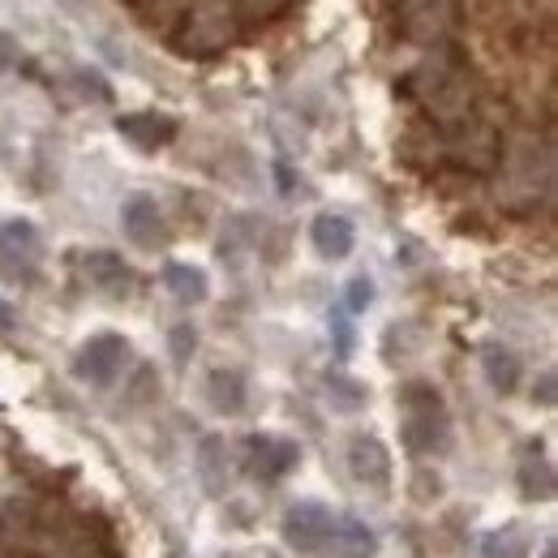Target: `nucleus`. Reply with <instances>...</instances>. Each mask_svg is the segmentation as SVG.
Masks as SVG:
<instances>
[{
  "mask_svg": "<svg viewBox=\"0 0 558 558\" xmlns=\"http://www.w3.org/2000/svg\"><path fill=\"white\" fill-rule=\"evenodd\" d=\"M542 558H558V555H555V546H546V550H542Z\"/></svg>",
  "mask_w": 558,
  "mask_h": 558,
  "instance_id": "a878e982",
  "label": "nucleus"
},
{
  "mask_svg": "<svg viewBox=\"0 0 558 558\" xmlns=\"http://www.w3.org/2000/svg\"><path fill=\"white\" fill-rule=\"evenodd\" d=\"M331 550L340 558H374L378 542H374V533L361 520H344V524L331 529Z\"/></svg>",
  "mask_w": 558,
  "mask_h": 558,
  "instance_id": "ddd939ff",
  "label": "nucleus"
},
{
  "mask_svg": "<svg viewBox=\"0 0 558 558\" xmlns=\"http://www.w3.org/2000/svg\"><path fill=\"white\" fill-rule=\"evenodd\" d=\"M451 26V0H400V31L413 44H434Z\"/></svg>",
  "mask_w": 558,
  "mask_h": 558,
  "instance_id": "423d86ee",
  "label": "nucleus"
},
{
  "mask_svg": "<svg viewBox=\"0 0 558 558\" xmlns=\"http://www.w3.org/2000/svg\"><path fill=\"white\" fill-rule=\"evenodd\" d=\"M121 219H125L130 241L142 245V250H155V245L163 241V215H159V207H155L146 194H134V198L121 207Z\"/></svg>",
  "mask_w": 558,
  "mask_h": 558,
  "instance_id": "1a4fd4ad",
  "label": "nucleus"
},
{
  "mask_svg": "<svg viewBox=\"0 0 558 558\" xmlns=\"http://www.w3.org/2000/svg\"><path fill=\"white\" fill-rule=\"evenodd\" d=\"M533 400H537V404H546V409L555 404V374H542V387L533 391Z\"/></svg>",
  "mask_w": 558,
  "mask_h": 558,
  "instance_id": "b1692460",
  "label": "nucleus"
},
{
  "mask_svg": "<svg viewBox=\"0 0 558 558\" xmlns=\"http://www.w3.org/2000/svg\"><path fill=\"white\" fill-rule=\"evenodd\" d=\"M236 26H241V0H190L181 26L172 31V48L181 57L207 61L236 39Z\"/></svg>",
  "mask_w": 558,
  "mask_h": 558,
  "instance_id": "f257e3e1",
  "label": "nucleus"
},
{
  "mask_svg": "<svg viewBox=\"0 0 558 558\" xmlns=\"http://www.w3.org/2000/svg\"><path fill=\"white\" fill-rule=\"evenodd\" d=\"M35 250H39V236H35V228L26 219H17V223L4 228V236H0V263H13V258L31 263Z\"/></svg>",
  "mask_w": 558,
  "mask_h": 558,
  "instance_id": "dca6fc26",
  "label": "nucleus"
},
{
  "mask_svg": "<svg viewBox=\"0 0 558 558\" xmlns=\"http://www.w3.org/2000/svg\"><path fill=\"white\" fill-rule=\"evenodd\" d=\"M349 469L356 477V486L374 489V494L391 489V451L374 434H356L349 442Z\"/></svg>",
  "mask_w": 558,
  "mask_h": 558,
  "instance_id": "39448f33",
  "label": "nucleus"
},
{
  "mask_svg": "<svg viewBox=\"0 0 558 558\" xmlns=\"http://www.w3.org/2000/svg\"><path fill=\"white\" fill-rule=\"evenodd\" d=\"M125 356H130V344L121 336H95L90 344H82L77 352V378L95 383V387H112L117 374L125 369Z\"/></svg>",
  "mask_w": 558,
  "mask_h": 558,
  "instance_id": "20e7f679",
  "label": "nucleus"
},
{
  "mask_svg": "<svg viewBox=\"0 0 558 558\" xmlns=\"http://www.w3.org/2000/svg\"><path fill=\"white\" fill-rule=\"evenodd\" d=\"M125 4H134V9H150V4H159V0H125Z\"/></svg>",
  "mask_w": 558,
  "mask_h": 558,
  "instance_id": "393cba45",
  "label": "nucleus"
},
{
  "mask_svg": "<svg viewBox=\"0 0 558 558\" xmlns=\"http://www.w3.org/2000/svg\"><path fill=\"white\" fill-rule=\"evenodd\" d=\"M163 283H168V288H172V296H177V301H185V305L207 301V276H203V271H194V267H185V263H172V267L163 271Z\"/></svg>",
  "mask_w": 558,
  "mask_h": 558,
  "instance_id": "2eb2a0df",
  "label": "nucleus"
},
{
  "mask_svg": "<svg viewBox=\"0 0 558 558\" xmlns=\"http://www.w3.org/2000/svg\"><path fill=\"white\" fill-rule=\"evenodd\" d=\"M207 400L215 413L223 417H236L245 409V378L236 369H215L207 378Z\"/></svg>",
  "mask_w": 558,
  "mask_h": 558,
  "instance_id": "9b49d317",
  "label": "nucleus"
},
{
  "mask_svg": "<svg viewBox=\"0 0 558 558\" xmlns=\"http://www.w3.org/2000/svg\"><path fill=\"white\" fill-rule=\"evenodd\" d=\"M404 409H409V421H404V442L409 451L417 456H429V451H442L447 447V413H442V396L438 387L429 383H409L400 391Z\"/></svg>",
  "mask_w": 558,
  "mask_h": 558,
  "instance_id": "f03ea898",
  "label": "nucleus"
},
{
  "mask_svg": "<svg viewBox=\"0 0 558 558\" xmlns=\"http://www.w3.org/2000/svg\"><path fill=\"white\" fill-rule=\"evenodd\" d=\"M117 130L134 142L138 150H159L177 138V121L172 117H159V112H130L117 121Z\"/></svg>",
  "mask_w": 558,
  "mask_h": 558,
  "instance_id": "6e6552de",
  "label": "nucleus"
},
{
  "mask_svg": "<svg viewBox=\"0 0 558 558\" xmlns=\"http://www.w3.org/2000/svg\"><path fill=\"white\" fill-rule=\"evenodd\" d=\"M86 276L95 279L99 288H125V283H130V267H125L112 250H95V254L86 258Z\"/></svg>",
  "mask_w": 558,
  "mask_h": 558,
  "instance_id": "f3484780",
  "label": "nucleus"
},
{
  "mask_svg": "<svg viewBox=\"0 0 558 558\" xmlns=\"http://www.w3.org/2000/svg\"><path fill=\"white\" fill-rule=\"evenodd\" d=\"M486 558H515L520 555V542H515V529H502V533H494L486 546Z\"/></svg>",
  "mask_w": 558,
  "mask_h": 558,
  "instance_id": "412c9836",
  "label": "nucleus"
},
{
  "mask_svg": "<svg viewBox=\"0 0 558 558\" xmlns=\"http://www.w3.org/2000/svg\"><path fill=\"white\" fill-rule=\"evenodd\" d=\"M331 331H336V349H340V356H349V352H352V331H349V323H344L340 314L331 318Z\"/></svg>",
  "mask_w": 558,
  "mask_h": 558,
  "instance_id": "5701e85b",
  "label": "nucleus"
},
{
  "mask_svg": "<svg viewBox=\"0 0 558 558\" xmlns=\"http://www.w3.org/2000/svg\"><path fill=\"white\" fill-rule=\"evenodd\" d=\"M374 305V283L365 276L349 279V314H365Z\"/></svg>",
  "mask_w": 558,
  "mask_h": 558,
  "instance_id": "aec40b11",
  "label": "nucleus"
},
{
  "mask_svg": "<svg viewBox=\"0 0 558 558\" xmlns=\"http://www.w3.org/2000/svg\"><path fill=\"white\" fill-rule=\"evenodd\" d=\"M296 460H301V451L288 438H250V473H258L267 482L283 477Z\"/></svg>",
  "mask_w": 558,
  "mask_h": 558,
  "instance_id": "0eeeda50",
  "label": "nucleus"
},
{
  "mask_svg": "<svg viewBox=\"0 0 558 558\" xmlns=\"http://www.w3.org/2000/svg\"><path fill=\"white\" fill-rule=\"evenodd\" d=\"M331 529H336V520H331V511L318 507V502H296V507L283 515V537H288V546H292L296 555H318V550H327V546H331Z\"/></svg>",
  "mask_w": 558,
  "mask_h": 558,
  "instance_id": "7ed1b4c3",
  "label": "nucleus"
},
{
  "mask_svg": "<svg viewBox=\"0 0 558 558\" xmlns=\"http://www.w3.org/2000/svg\"><path fill=\"white\" fill-rule=\"evenodd\" d=\"M198 477H203V486L207 494H223L228 489V442L223 438H203V447H198Z\"/></svg>",
  "mask_w": 558,
  "mask_h": 558,
  "instance_id": "f8f14e48",
  "label": "nucleus"
},
{
  "mask_svg": "<svg viewBox=\"0 0 558 558\" xmlns=\"http://www.w3.org/2000/svg\"><path fill=\"white\" fill-rule=\"evenodd\" d=\"M486 378H489V387L494 391H515L520 387V356L511 349H502V344H486Z\"/></svg>",
  "mask_w": 558,
  "mask_h": 558,
  "instance_id": "4468645a",
  "label": "nucleus"
},
{
  "mask_svg": "<svg viewBox=\"0 0 558 558\" xmlns=\"http://www.w3.org/2000/svg\"><path fill=\"white\" fill-rule=\"evenodd\" d=\"M520 489H524L529 502H546V498L555 494V473H550V464H546V460H529V464L520 469Z\"/></svg>",
  "mask_w": 558,
  "mask_h": 558,
  "instance_id": "a211bd4d",
  "label": "nucleus"
},
{
  "mask_svg": "<svg viewBox=\"0 0 558 558\" xmlns=\"http://www.w3.org/2000/svg\"><path fill=\"white\" fill-rule=\"evenodd\" d=\"M327 387H331V396H336V409H344V413H352V409H361V404H365V387H361V383H352V378L331 374V378H327Z\"/></svg>",
  "mask_w": 558,
  "mask_h": 558,
  "instance_id": "6ab92c4d",
  "label": "nucleus"
},
{
  "mask_svg": "<svg viewBox=\"0 0 558 558\" xmlns=\"http://www.w3.org/2000/svg\"><path fill=\"white\" fill-rule=\"evenodd\" d=\"M352 241H356V232H352V223L344 215H318L314 219V250L323 258H349Z\"/></svg>",
  "mask_w": 558,
  "mask_h": 558,
  "instance_id": "9d476101",
  "label": "nucleus"
},
{
  "mask_svg": "<svg viewBox=\"0 0 558 558\" xmlns=\"http://www.w3.org/2000/svg\"><path fill=\"white\" fill-rule=\"evenodd\" d=\"M194 344H198L194 327H177V331H172V356H177V361H190Z\"/></svg>",
  "mask_w": 558,
  "mask_h": 558,
  "instance_id": "4be33fe9",
  "label": "nucleus"
}]
</instances>
